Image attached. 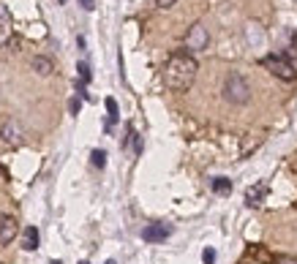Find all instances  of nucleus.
<instances>
[{
    "mask_svg": "<svg viewBox=\"0 0 297 264\" xmlns=\"http://www.w3.org/2000/svg\"><path fill=\"white\" fill-rule=\"evenodd\" d=\"M30 66H33V71H36V74H41V77H49V74L55 71V63H52L49 57H41V55H38V57H33V63H30Z\"/></svg>",
    "mask_w": 297,
    "mask_h": 264,
    "instance_id": "obj_8",
    "label": "nucleus"
},
{
    "mask_svg": "<svg viewBox=\"0 0 297 264\" xmlns=\"http://www.w3.org/2000/svg\"><path fill=\"white\" fill-rule=\"evenodd\" d=\"M16 234H19V223H16V218L14 215H0V243L8 245Z\"/></svg>",
    "mask_w": 297,
    "mask_h": 264,
    "instance_id": "obj_7",
    "label": "nucleus"
},
{
    "mask_svg": "<svg viewBox=\"0 0 297 264\" xmlns=\"http://www.w3.org/2000/svg\"><path fill=\"white\" fill-rule=\"evenodd\" d=\"M169 234H172L169 223H148V226L142 229V240H145V243H164Z\"/></svg>",
    "mask_w": 297,
    "mask_h": 264,
    "instance_id": "obj_5",
    "label": "nucleus"
},
{
    "mask_svg": "<svg viewBox=\"0 0 297 264\" xmlns=\"http://www.w3.org/2000/svg\"><path fill=\"white\" fill-rule=\"evenodd\" d=\"M213 191L215 193H229L232 191V182L226 180V177H215V180H213Z\"/></svg>",
    "mask_w": 297,
    "mask_h": 264,
    "instance_id": "obj_12",
    "label": "nucleus"
},
{
    "mask_svg": "<svg viewBox=\"0 0 297 264\" xmlns=\"http://www.w3.org/2000/svg\"><path fill=\"white\" fill-rule=\"evenodd\" d=\"M174 3H177V0H155V5H161V8H169Z\"/></svg>",
    "mask_w": 297,
    "mask_h": 264,
    "instance_id": "obj_18",
    "label": "nucleus"
},
{
    "mask_svg": "<svg viewBox=\"0 0 297 264\" xmlns=\"http://www.w3.org/2000/svg\"><path fill=\"white\" fill-rule=\"evenodd\" d=\"M107 264H115V262H107Z\"/></svg>",
    "mask_w": 297,
    "mask_h": 264,
    "instance_id": "obj_21",
    "label": "nucleus"
},
{
    "mask_svg": "<svg viewBox=\"0 0 297 264\" xmlns=\"http://www.w3.org/2000/svg\"><path fill=\"white\" fill-rule=\"evenodd\" d=\"M196 71H199V63L194 60V55L174 52L164 66V85L169 90H174V93H185L194 85Z\"/></svg>",
    "mask_w": 297,
    "mask_h": 264,
    "instance_id": "obj_1",
    "label": "nucleus"
},
{
    "mask_svg": "<svg viewBox=\"0 0 297 264\" xmlns=\"http://www.w3.org/2000/svg\"><path fill=\"white\" fill-rule=\"evenodd\" d=\"M49 264H63V262H49Z\"/></svg>",
    "mask_w": 297,
    "mask_h": 264,
    "instance_id": "obj_19",
    "label": "nucleus"
},
{
    "mask_svg": "<svg viewBox=\"0 0 297 264\" xmlns=\"http://www.w3.org/2000/svg\"><path fill=\"white\" fill-rule=\"evenodd\" d=\"M0 136H3V142H8L11 147H19L25 131L19 128V123H16V120H8V123H3V128H0Z\"/></svg>",
    "mask_w": 297,
    "mask_h": 264,
    "instance_id": "obj_6",
    "label": "nucleus"
},
{
    "mask_svg": "<svg viewBox=\"0 0 297 264\" xmlns=\"http://www.w3.org/2000/svg\"><path fill=\"white\" fill-rule=\"evenodd\" d=\"M79 264H90V262H79Z\"/></svg>",
    "mask_w": 297,
    "mask_h": 264,
    "instance_id": "obj_20",
    "label": "nucleus"
},
{
    "mask_svg": "<svg viewBox=\"0 0 297 264\" xmlns=\"http://www.w3.org/2000/svg\"><path fill=\"white\" fill-rule=\"evenodd\" d=\"M22 248L25 251H36L38 248V229L36 226L25 229V234H22Z\"/></svg>",
    "mask_w": 297,
    "mask_h": 264,
    "instance_id": "obj_10",
    "label": "nucleus"
},
{
    "mask_svg": "<svg viewBox=\"0 0 297 264\" xmlns=\"http://www.w3.org/2000/svg\"><path fill=\"white\" fill-rule=\"evenodd\" d=\"M207 44H210V36H207V27L202 25V22H196L194 27H191L188 33H185V52L194 55V52H202V49H207Z\"/></svg>",
    "mask_w": 297,
    "mask_h": 264,
    "instance_id": "obj_4",
    "label": "nucleus"
},
{
    "mask_svg": "<svg viewBox=\"0 0 297 264\" xmlns=\"http://www.w3.org/2000/svg\"><path fill=\"white\" fill-rule=\"evenodd\" d=\"M90 161H93V166H96V169H104V166H107V153H104V150H93Z\"/></svg>",
    "mask_w": 297,
    "mask_h": 264,
    "instance_id": "obj_13",
    "label": "nucleus"
},
{
    "mask_svg": "<svg viewBox=\"0 0 297 264\" xmlns=\"http://www.w3.org/2000/svg\"><path fill=\"white\" fill-rule=\"evenodd\" d=\"M60 3H66V0H60Z\"/></svg>",
    "mask_w": 297,
    "mask_h": 264,
    "instance_id": "obj_22",
    "label": "nucleus"
},
{
    "mask_svg": "<svg viewBox=\"0 0 297 264\" xmlns=\"http://www.w3.org/2000/svg\"><path fill=\"white\" fill-rule=\"evenodd\" d=\"M202 262H205V264H213V262H215V251H213V248H205V254H202Z\"/></svg>",
    "mask_w": 297,
    "mask_h": 264,
    "instance_id": "obj_15",
    "label": "nucleus"
},
{
    "mask_svg": "<svg viewBox=\"0 0 297 264\" xmlns=\"http://www.w3.org/2000/svg\"><path fill=\"white\" fill-rule=\"evenodd\" d=\"M77 71H79V82H82V85L90 82V77H93V74H90V66H87V63H79V66H77Z\"/></svg>",
    "mask_w": 297,
    "mask_h": 264,
    "instance_id": "obj_14",
    "label": "nucleus"
},
{
    "mask_svg": "<svg viewBox=\"0 0 297 264\" xmlns=\"http://www.w3.org/2000/svg\"><path fill=\"white\" fill-rule=\"evenodd\" d=\"M79 106H82V98H71V114H77Z\"/></svg>",
    "mask_w": 297,
    "mask_h": 264,
    "instance_id": "obj_17",
    "label": "nucleus"
},
{
    "mask_svg": "<svg viewBox=\"0 0 297 264\" xmlns=\"http://www.w3.org/2000/svg\"><path fill=\"white\" fill-rule=\"evenodd\" d=\"M262 66H265L273 77L284 79V82H292V79H297L295 63L289 60V57H284V55H267L265 60H262Z\"/></svg>",
    "mask_w": 297,
    "mask_h": 264,
    "instance_id": "obj_3",
    "label": "nucleus"
},
{
    "mask_svg": "<svg viewBox=\"0 0 297 264\" xmlns=\"http://www.w3.org/2000/svg\"><path fill=\"white\" fill-rule=\"evenodd\" d=\"M79 5H82L85 11H93L96 8V0H79Z\"/></svg>",
    "mask_w": 297,
    "mask_h": 264,
    "instance_id": "obj_16",
    "label": "nucleus"
},
{
    "mask_svg": "<svg viewBox=\"0 0 297 264\" xmlns=\"http://www.w3.org/2000/svg\"><path fill=\"white\" fill-rule=\"evenodd\" d=\"M0 172H3V169H0Z\"/></svg>",
    "mask_w": 297,
    "mask_h": 264,
    "instance_id": "obj_23",
    "label": "nucleus"
},
{
    "mask_svg": "<svg viewBox=\"0 0 297 264\" xmlns=\"http://www.w3.org/2000/svg\"><path fill=\"white\" fill-rule=\"evenodd\" d=\"M107 112H109L107 128H112V125L118 123V101H115V98H107Z\"/></svg>",
    "mask_w": 297,
    "mask_h": 264,
    "instance_id": "obj_11",
    "label": "nucleus"
},
{
    "mask_svg": "<svg viewBox=\"0 0 297 264\" xmlns=\"http://www.w3.org/2000/svg\"><path fill=\"white\" fill-rule=\"evenodd\" d=\"M265 193H267V182H259V185L248 188V193H246L248 204H251V207H256V204H262V199H265Z\"/></svg>",
    "mask_w": 297,
    "mask_h": 264,
    "instance_id": "obj_9",
    "label": "nucleus"
},
{
    "mask_svg": "<svg viewBox=\"0 0 297 264\" xmlns=\"http://www.w3.org/2000/svg\"><path fill=\"white\" fill-rule=\"evenodd\" d=\"M224 98L229 101V104H248V98H251V85H248V79L243 77L240 71H229L224 79Z\"/></svg>",
    "mask_w": 297,
    "mask_h": 264,
    "instance_id": "obj_2",
    "label": "nucleus"
}]
</instances>
